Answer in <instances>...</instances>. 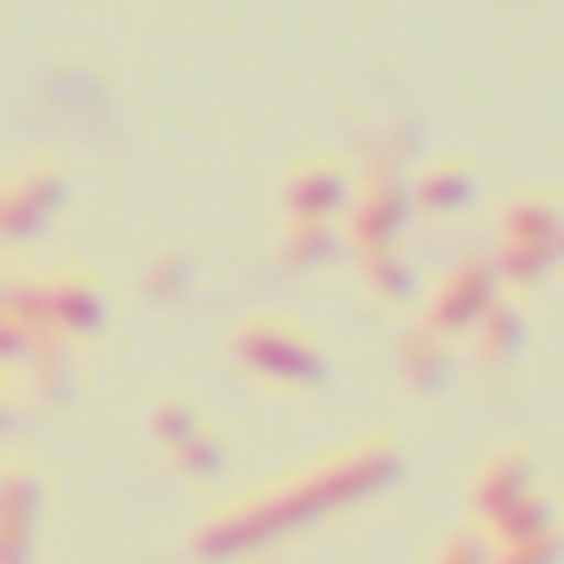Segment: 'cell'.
<instances>
[{"label": "cell", "instance_id": "1", "mask_svg": "<svg viewBox=\"0 0 564 564\" xmlns=\"http://www.w3.org/2000/svg\"><path fill=\"white\" fill-rule=\"evenodd\" d=\"M392 471H399V445H392V438H359V445H346V452H319V465H306L300 478H286L279 491H259V498L232 505L226 518H213V524L199 531V551H206V557H213V551H252V544L293 531V524H306V518H319V511H333V505L366 498V491L386 485Z\"/></svg>", "mask_w": 564, "mask_h": 564}, {"label": "cell", "instance_id": "2", "mask_svg": "<svg viewBox=\"0 0 564 564\" xmlns=\"http://www.w3.org/2000/svg\"><path fill=\"white\" fill-rule=\"evenodd\" d=\"M8 293V319H28L34 333H47L54 346H80L100 333L107 319V293L100 279L80 272V265H61V272H21V279H0Z\"/></svg>", "mask_w": 564, "mask_h": 564}, {"label": "cell", "instance_id": "3", "mask_svg": "<svg viewBox=\"0 0 564 564\" xmlns=\"http://www.w3.org/2000/svg\"><path fill=\"white\" fill-rule=\"evenodd\" d=\"M232 359L252 386H272V392H306V386H326V352L319 339L300 326V319H279V313H252L239 333H232Z\"/></svg>", "mask_w": 564, "mask_h": 564}, {"label": "cell", "instance_id": "4", "mask_svg": "<svg viewBox=\"0 0 564 564\" xmlns=\"http://www.w3.org/2000/svg\"><path fill=\"white\" fill-rule=\"evenodd\" d=\"M557 259H564V213H557V199H544V193L511 199V213L498 226V252H491L498 286L524 293V286H538Z\"/></svg>", "mask_w": 564, "mask_h": 564}, {"label": "cell", "instance_id": "5", "mask_svg": "<svg viewBox=\"0 0 564 564\" xmlns=\"http://www.w3.org/2000/svg\"><path fill=\"white\" fill-rule=\"evenodd\" d=\"M352 252H379V246H399L405 219H412V173L399 160H379L366 166V180H352Z\"/></svg>", "mask_w": 564, "mask_h": 564}, {"label": "cell", "instance_id": "6", "mask_svg": "<svg viewBox=\"0 0 564 564\" xmlns=\"http://www.w3.org/2000/svg\"><path fill=\"white\" fill-rule=\"evenodd\" d=\"M498 300H505V286H498L491 259H465V265H452L438 286H432V300H425L419 326H425L438 346H452V339H471V326H478Z\"/></svg>", "mask_w": 564, "mask_h": 564}, {"label": "cell", "instance_id": "7", "mask_svg": "<svg viewBox=\"0 0 564 564\" xmlns=\"http://www.w3.org/2000/svg\"><path fill=\"white\" fill-rule=\"evenodd\" d=\"M67 206V166L61 160H34L0 186V246H34Z\"/></svg>", "mask_w": 564, "mask_h": 564}, {"label": "cell", "instance_id": "8", "mask_svg": "<svg viewBox=\"0 0 564 564\" xmlns=\"http://www.w3.org/2000/svg\"><path fill=\"white\" fill-rule=\"evenodd\" d=\"M346 206H352V166L339 153H306L279 180V213H286V226H339Z\"/></svg>", "mask_w": 564, "mask_h": 564}, {"label": "cell", "instance_id": "9", "mask_svg": "<svg viewBox=\"0 0 564 564\" xmlns=\"http://www.w3.org/2000/svg\"><path fill=\"white\" fill-rule=\"evenodd\" d=\"M471 199H478V173H471V160H425L419 173H412V213H425V219H458V213H471Z\"/></svg>", "mask_w": 564, "mask_h": 564}, {"label": "cell", "instance_id": "10", "mask_svg": "<svg viewBox=\"0 0 564 564\" xmlns=\"http://www.w3.org/2000/svg\"><path fill=\"white\" fill-rule=\"evenodd\" d=\"M34 511H41V491L21 465L0 471V564H28V544H34Z\"/></svg>", "mask_w": 564, "mask_h": 564}, {"label": "cell", "instance_id": "11", "mask_svg": "<svg viewBox=\"0 0 564 564\" xmlns=\"http://www.w3.org/2000/svg\"><path fill=\"white\" fill-rule=\"evenodd\" d=\"M518 346H524V313H518L511 300H498V306L471 326V359H478V372H505V366L518 359Z\"/></svg>", "mask_w": 564, "mask_h": 564}, {"label": "cell", "instance_id": "12", "mask_svg": "<svg viewBox=\"0 0 564 564\" xmlns=\"http://www.w3.org/2000/svg\"><path fill=\"white\" fill-rule=\"evenodd\" d=\"M213 425H206V412H199V399L193 392H160V405H153V445L166 452V458H180L193 438H206Z\"/></svg>", "mask_w": 564, "mask_h": 564}, {"label": "cell", "instance_id": "13", "mask_svg": "<svg viewBox=\"0 0 564 564\" xmlns=\"http://www.w3.org/2000/svg\"><path fill=\"white\" fill-rule=\"evenodd\" d=\"M359 272H366V293H372V300H386V306L412 300V265H405V252H399V246L359 252Z\"/></svg>", "mask_w": 564, "mask_h": 564}, {"label": "cell", "instance_id": "14", "mask_svg": "<svg viewBox=\"0 0 564 564\" xmlns=\"http://www.w3.org/2000/svg\"><path fill=\"white\" fill-rule=\"evenodd\" d=\"M399 366H405V379H412L419 392H432V386L445 379V346H438L425 326H412V333H405V346H399Z\"/></svg>", "mask_w": 564, "mask_h": 564}, {"label": "cell", "instance_id": "15", "mask_svg": "<svg viewBox=\"0 0 564 564\" xmlns=\"http://www.w3.org/2000/svg\"><path fill=\"white\" fill-rule=\"evenodd\" d=\"M333 252H339L333 226H286V265H293V272H313V265H326Z\"/></svg>", "mask_w": 564, "mask_h": 564}, {"label": "cell", "instance_id": "16", "mask_svg": "<svg viewBox=\"0 0 564 564\" xmlns=\"http://www.w3.org/2000/svg\"><path fill=\"white\" fill-rule=\"evenodd\" d=\"M147 293H153L160 306L186 293V259H180V252H166V259H153V272H147Z\"/></svg>", "mask_w": 564, "mask_h": 564}, {"label": "cell", "instance_id": "17", "mask_svg": "<svg viewBox=\"0 0 564 564\" xmlns=\"http://www.w3.org/2000/svg\"><path fill=\"white\" fill-rule=\"evenodd\" d=\"M438 564H491V551H478V544H452Z\"/></svg>", "mask_w": 564, "mask_h": 564}, {"label": "cell", "instance_id": "18", "mask_svg": "<svg viewBox=\"0 0 564 564\" xmlns=\"http://www.w3.org/2000/svg\"><path fill=\"white\" fill-rule=\"evenodd\" d=\"M0 319H8V293H0Z\"/></svg>", "mask_w": 564, "mask_h": 564}, {"label": "cell", "instance_id": "19", "mask_svg": "<svg viewBox=\"0 0 564 564\" xmlns=\"http://www.w3.org/2000/svg\"><path fill=\"white\" fill-rule=\"evenodd\" d=\"M0 419H8V412H0Z\"/></svg>", "mask_w": 564, "mask_h": 564}]
</instances>
